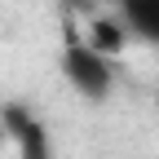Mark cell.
Wrapping results in <instances>:
<instances>
[{"mask_svg":"<svg viewBox=\"0 0 159 159\" xmlns=\"http://www.w3.org/2000/svg\"><path fill=\"white\" fill-rule=\"evenodd\" d=\"M119 22L128 27V35L159 49V0H119Z\"/></svg>","mask_w":159,"mask_h":159,"instance_id":"obj_3","label":"cell"},{"mask_svg":"<svg viewBox=\"0 0 159 159\" xmlns=\"http://www.w3.org/2000/svg\"><path fill=\"white\" fill-rule=\"evenodd\" d=\"M0 115H5L9 142L18 146V159H53L49 124H44V119H40L27 102H5V106H0Z\"/></svg>","mask_w":159,"mask_h":159,"instance_id":"obj_2","label":"cell"},{"mask_svg":"<svg viewBox=\"0 0 159 159\" xmlns=\"http://www.w3.org/2000/svg\"><path fill=\"white\" fill-rule=\"evenodd\" d=\"M9 142V133H5V115H0V146H5Z\"/></svg>","mask_w":159,"mask_h":159,"instance_id":"obj_5","label":"cell"},{"mask_svg":"<svg viewBox=\"0 0 159 159\" xmlns=\"http://www.w3.org/2000/svg\"><path fill=\"white\" fill-rule=\"evenodd\" d=\"M62 75L66 84L84 97V102H106L115 93V66L102 49H93L89 40H66L62 49Z\"/></svg>","mask_w":159,"mask_h":159,"instance_id":"obj_1","label":"cell"},{"mask_svg":"<svg viewBox=\"0 0 159 159\" xmlns=\"http://www.w3.org/2000/svg\"><path fill=\"white\" fill-rule=\"evenodd\" d=\"M89 44L111 57V53H119V49L128 44V27L119 22V18H97V22L89 27Z\"/></svg>","mask_w":159,"mask_h":159,"instance_id":"obj_4","label":"cell"}]
</instances>
